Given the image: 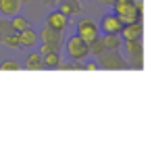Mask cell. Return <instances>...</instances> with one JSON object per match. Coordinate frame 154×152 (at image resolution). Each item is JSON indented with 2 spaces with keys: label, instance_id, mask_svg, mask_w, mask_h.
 I'll return each mask as SVG.
<instances>
[{
  "label": "cell",
  "instance_id": "obj_25",
  "mask_svg": "<svg viewBox=\"0 0 154 152\" xmlns=\"http://www.w3.org/2000/svg\"><path fill=\"white\" fill-rule=\"evenodd\" d=\"M123 2H133V0H123Z\"/></svg>",
  "mask_w": 154,
  "mask_h": 152
},
{
  "label": "cell",
  "instance_id": "obj_14",
  "mask_svg": "<svg viewBox=\"0 0 154 152\" xmlns=\"http://www.w3.org/2000/svg\"><path fill=\"white\" fill-rule=\"evenodd\" d=\"M42 58H44V69H56V67H60V56H58V52H48V54H42Z\"/></svg>",
  "mask_w": 154,
  "mask_h": 152
},
{
  "label": "cell",
  "instance_id": "obj_19",
  "mask_svg": "<svg viewBox=\"0 0 154 152\" xmlns=\"http://www.w3.org/2000/svg\"><path fill=\"white\" fill-rule=\"evenodd\" d=\"M0 69L2 71H19L21 69V63H17V60H4L0 65Z\"/></svg>",
  "mask_w": 154,
  "mask_h": 152
},
{
  "label": "cell",
  "instance_id": "obj_4",
  "mask_svg": "<svg viewBox=\"0 0 154 152\" xmlns=\"http://www.w3.org/2000/svg\"><path fill=\"white\" fill-rule=\"evenodd\" d=\"M142 33H144V25L140 21L127 23V25H123V29H121V38L125 42H129V40H142Z\"/></svg>",
  "mask_w": 154,
  "mask_h": 152
},
{
  "label": "cell",
  "instance_id": "obj_20",
  "mask_svg": "<svg viewBox=\"0 0 154 152\" xmlns=\"http://www.w3.org/2000/svg\"><path fill=\"white\" fill-rule=\"evenodd\" d=\"M13 31V27H11V21H0V42L4 40V36H8Z\"/></svg>",
  "mask_w": 154,
  "mask_h": 152
},
{
  "label": "cell",
  "instance_id": "obj_9",
  "mask_svg": "<svg viewBox=\"0 0 154 152\" xmlns=\"http://www.w3.org/2000/svg\"><path fill=\"white\" fill-rule=\"evenodd\" d=\"M21 11V0H0V13L4 17H15Z\"/></svg>",
  "mask_w": 154,
  "mask_h": 152
},
{
  "label": "cell",
  "instance_id": "obj_15",
  "mask_svg": "<svg viewBox=\"0 0 154 152\" xmlns=\"http://www.w3.org/2000/svg\"><path fill=\"white\" fill-rule=\"evenodd\" d=\"M123 48L127 50L129 56H137V54H142V40H129V42H123Z\"/></svg>",
  "mask_w": 154,
  "mask_h": 152
},
{
  "label": "cell",
  "instance_id": "obj_17",
  "mask_svg": "<svg viewBox=\"0 0 154 152\" xmlns=\"http://www.w3.org/2000/svg\"><path fill=\"white\" fill-rule=\"evenodd\" d=\"M4 46H8V48H21V40H19V33L17 31H11L8 36H4Z\"/></svg>",
  "mask_w": 154,
  "mask_h": 152
},
{
  "label": "cell",
  "instance_id": "obj_5",
  "mask_svg": "<svg viewBox=\"0 0 154 152\" xmlns=\"http://www.w3.org/2000/svg\"><path fill=\"white\" fill-rule=\"evenodd\" d=\"M67 23H69V17L63 11H52L50 15H48V19H46V25L54 27L58 31H65L67 29Z\"/></svg>",
  "mask_w": 154,
  "mask_h": 152
},
{
  "label": "cell",
  "instance_id": "obj_8",
  "mask_svg": "<svg viewBox=\"0 0 154 152\" xmlns=\"http://www.w3.org/2000/svg\"><path fill=\"white\" fill-rule=\"evenodd\" d=\"M17 33H19L21 46H25V48H33V46L38 44V40H40V33L33 31L31 27H27V29H23V31H17Z\"/></svg>",
  "mask_w": 154,
  "mask_h": 152
},
{
  "label": "cell",
  "instance_id": "obj_3",
  "mask_svg": "<svg viewBox=\"0 0 154 152\" xmlns=\"http://www.w3.org/2000/svg\"><path fill=\"white\" fill-rule=\"evenodd\" d=\"M77 36H81L88 44H92L96 38H100V29L90 19H79L77 21Z\"/></svg>",
  "mask_w": 154,
  "mask_h": 152
},
{
  "label": "cell",
  "instance_id": "obj_6",
  "mask_svg": "<svg viewBox=\"0 0 154 152\" xmlns=\"http://www.w3.org/2000/svg\"><path fill=\"white\" fill-rule=\"evenodd\" d=\"M121 29H123V23H121V19L115 13L102 17V31L104 33H121Z\"/></svg>",
  "mask_w": 154,
  "mask_h": 152
},
{
  "label": "cell",
  "instance_id": "obj_11",
  "mask_svg": "<svg viewBox=\"0 0 154 152\" xmlns=\"http://www.w3.org/2000/svg\"><path fill=\"white\" fill-rule=\"evenodd\" d=\"M104 48L106 50H121L123 48V38H121V33H104Z\"/></svg>",
  "mask_w": 154,
  "mask_h": 152
},
{
  "label": "cell",
  "instance_id": "obj_16",
  "mask_svg": "<svg viewBox=\"0 0 154 152\" xmlns=\"http://www.w3.org/2000/svg\"><path fill=\"white\" fill-rule=\"evenodd\" d=\"M11 27H13V31H23L29 27L25 17H19V15H15V17H11Z\"/></svg>",
  "mask_w": 154,
  "mask_h": 152
},
{
  "label": "cell",
  "instance_id": "obj_10",
  "mask_svg": "<svg viewBox=\"0 0 154 152\" xmlns=\"http://www.w3.org/2000/svg\"><path fill=\"white\" fill-rule=\"evenodd\" d=\"M60 40H63V33L58 31V29H54V27L46 25L42 29V33H40V42H50V44H60Z\"/></svg>",
  "mask_w": 154,
  "mask_h": 152
},
{
  "label": "cell",
  "instance_id": "obj_18",
  "mask_svg": "<svg viewBox=\"0 0 154 152\" xmlns=\"http://www.w3.org/2000/svg\"><path fill=\"white\" fill-rule=\"evenodd\" d=\"M104 50H106V48H104V40L102 38H96V40L90 44V54H94V56H100Z\"/></svg>",
  "mask_w": 154,
  "mask_h": 152
},
{
  "label": "cell",
  "instance_id": "obj_1",
  "mask_svg": "<svg viewBox=\"0 0 154 152\" xmlns=\"http://www.w3.org/2000/svg\"><path fill=\"white\" fill-rule=\"evenodd\" d=\"M65 50L69 54V58L71 60H83L88 54H90V44L81 38V36H71L69 40H67V44H65Z\"/></svg>",
  "mask_w": 154,
  "mask_h": 152
},
{
  "label": "cell",
  "instance_id": "obj_13",
  "mask_svg": "<svg viewBox=\"0 0 154 152\" xmlns=\"http://www.w3.org/2000/svg\"><path fill=\"white\" fill-rule=\"evenodd\" d=\"M25 67H27V69H31V71H35V69H44L42 52H40V54H38V52H31V54L27 56V60H25Z\"/></svg>",
  "mask_w": 154,
  "mask_h": 152
},
{
  "label": "cell",
  "instance_id": "obj_2",
  "mask_svg": "<svg viewBox=\"0 0 154 152\" xmlns=\"http://www.w3.org/2000/svg\"><path fill=\"white\" fill-rule=\"evenodd\" d=\"M115 15L121 19V23L123 25H127V23H135V21H140V11L135 8V4L133 2H123V0H115Z\"/></svg>",
  "mask_w": 154,
  "mask_h": 152
},
{
  "label": "cell",
  "instance_id": "obj_12",
  "mask_svg": "<svg viewBox=\"0 0 154 152\" xmlns=\"http://www.w3.org/2000/svg\"><path fill=\"white\" fill-rule=\"evenodd\" d=\"M58 11H63L67 17H71L79 13V4H77V0H58Z\"/></svg>",
  "mask_w": 154,
  "mask_h": 152
},
{
  "label": "cell",
  "instance_id": "obj_24",
  "mask_svg": "<svg viewBox=\"0 0 154 152\" xmlns=\"http://www.w3.org/2000/svg\"><path fill=\"white\" fill-rule=\"evenodd\" d=\"M98 2H102V4H115V0H98Z\"/></svg>",
  "mask_w": 154,
  "mask_h": 152
},
{
  "label": "cell",
  "instance_id": "obj_23",
  "mask_svg": "<svg viewBox=\"0 0 154 152\" xmlns=\"http://www.w3.org/2000/svg\"><path fill=\"white\" fill-rule=\"evenodd\" d=\"M133 4H135V8H137L140 13L144 11V0H133Z\"/></svg>",
  "mask_w": 154,
  "mask_h": 152
},
{
  "label": "cell",
  "instance_id": "obj_21",
  "mask_svg": "<svg viewBox=\"0 0 154 152\" xmlns=\"http://www.w3.org/2000/svg\"><path fill=\"white\" fill-rule=\"evenodd\" d=\"M58 50V44H50V42H42L40 44V52L42 54H48V52H54Z\"/></svg>",
  "mask_w": 154,
  "mask_h": 152
},
{
  "label": "cell",
  "instance_id": "obj_7",
  "mask_svg": "<svg viewBox=\"0 0 154 152\" xmlns=\"http://www.w3.org/2000/svg\"><path fill=\"white\" fill-rule=\"evenodd\" d=\"M100 63H102V67H108V69H119L121 67L119 50H104L100 54Z\"/></svg>",
  "mask_w": 154,
  "mask_h": 152
},
{
  "label": "cell",
  "instance_id": "obj_22",
  "mask_svg": "<svg viewBox=\"0 0 154 152\" xmlns=\"http://www.w3.org/2000/svg\"><path fill=\"white\" fill-rule=\"evenodd\" d=\"M83 69H88V71H96V69H100V65H98V63H88V65H83Z\"/></svg>",
  "mask_w": 154,
  "mask_h": 152
}]
</instances>
